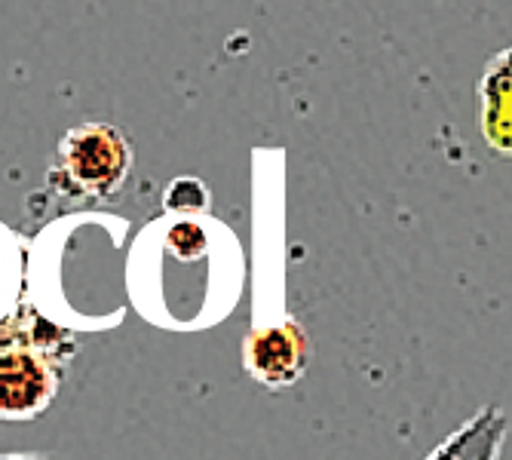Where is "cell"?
Instances as JSON below:
<instances>
[{"instance_id": "obj_1", "label": "cell", "mask_w": 512, "mask_h": 460, "mask_svg": "<svg viewBox=\"0 0 512 460\" xmlns=\"http://www.w3.org/2000/svg\"><path fill=\"white\" fill-rule=\"evenodd\" d=\"M77 353L74 332L50 322L28 301L0 319V421L28 424L40 418L56 402L65 368Z\"/></svg>"}, {"instance_id": "obj_2", "label": "cell", "mask_w": 512, "mask_h": 460, "mask_svg": "<svg viewBox=\"0 0 512 460\" xmlns=\"http://www.w3.org/2000/svg\"><path fill=\"white\" fill-rule=\"evenodd\" d=\"M132 160V142L120 126L86 120L62 135L56 160L46 169V188L62 200L102 203L123 191Z\"/></svg>"}, {"instance_id": "obj_3", "label": "cell", "mask_w": 512, "mask_h": 460, "mask_svg": "<svg viewBox=\"0 0 512 460\" xmlns=\"http://www.w3.org/2000/svg\"><path fill=\"white\" fill-rule=\"evenodd\" d=\"M310 338L298 319L286 316L279 322L249 329L243 338V368L246 375L270 390L295 387L310 365Z\"/></svg>"}, {"instance_id": "obj_4", "label": "cell", "mask_w": 512, "mask_h": 460, "mask_svg": "<svg viewBox=\"0 0 512 460\" xmlns=\"http://www.w3.org/2000/svg\"><path fill=\"white\" fill-rule=\"evenodd\" d=\"M479 129L494 154L512 157V46L491 56L482 71Z\"/></svg>"}, {"instance_id": "obj_5", "label": "cell", "mask_w": 512, "mask_h": 460, "mask_svg": "<svg viewBox=\"0 0 512 460\" xmlns=\"http://www.w3.org/2000/svg\"><path fill=\"white\" fill-rule=\"evenodd\" d=\"M509 421L500 405H485L451 430L424 460H500Z\"/></svg>"}, {"instance_id": "obj_6", "label": "cell", "mask_w": 512, "mask_h": 460, "mask_svg": "<svg viewBox=\"0 0 512 460\" xmlns=\"http://www.w3.org/2000/svg\"><path fill=\"white\" fill-rule=\"evenodd\" d=\"M209 203H212V194L203 184V178H194V175H181L175 181L166 184L163 191V209L166 215H206L209 212Z\"/></svg>"}, {"instance_id": "obj_7", "label": "cell", "mask_w": 512, "mask_h": 460, "mask_svg": "<svg viewBox=\"0 0 512 460\" xmlns=\"http://www.w3.org/2000/svg\"><path fill=\"white\" fill-rule=\"evenodd\" d=\"M0 460H53L46 454H0Z\"/></svg>"}]
</instances>
